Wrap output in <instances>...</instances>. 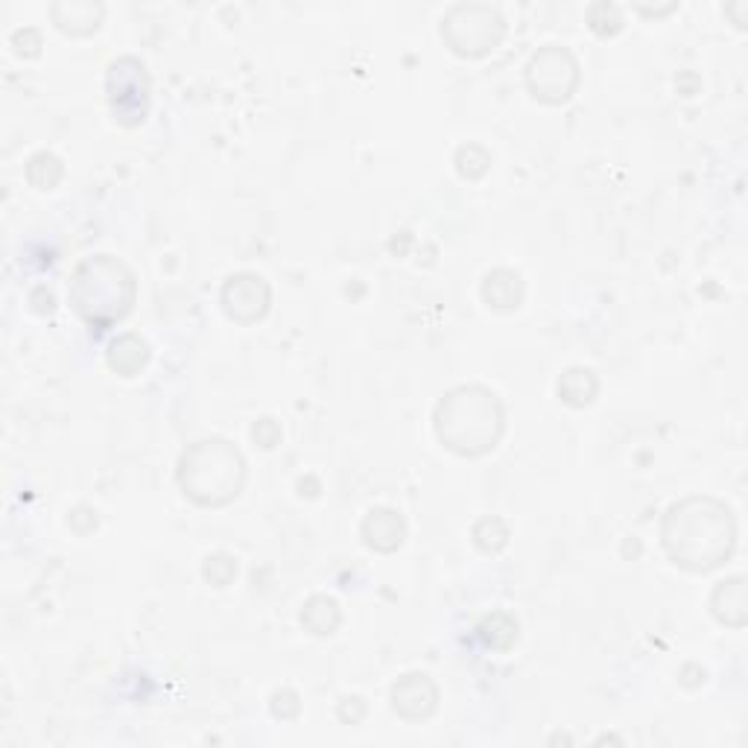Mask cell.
Here are the masks:
<instances>
[{
    "label": "cell",
    "mask_w": 748,
    "mask_h": 748,
    "mask_svg": "<svg viewBox=\"0 0 748 748\" xmlns=\"http://www.w3.org/2000/svg\"><path fill=\"white\" fill-rule=\"evenodd\" d=\"M202 576H206L214 588H229V584L234 582V576H238V561L231 559L229 552H214V556H208L206 565H202Z\"/></svg>",
    "instance_id": "obj_22"
},
{
    "label": "cell",
    "mask_w": 748,
    "mask_h": 748,
    "mask_svg": "<svg viewBox=\"0 0 748 748\" xmlns=\"http://www.w3.org/2000/svg\"><path fill=\"white\" fill-rule=\"evenodd\" d=\"M597 392H600V378L591 369H584V366H570L559 378V398L568 407H576V410L593 403Z\"/></svg>",
    "instance_id": "obj_16"
},
{
    "label": "cell",
    "mask_w": 748,
    "mask_h": 748,
    "mask_svg": "<svg viewBox=\"0 0 748 748\" xmlns=\"http://www.w3.org/2000/svg\"><path fill=\"white\" fill-rule=\"evenodd\" d=\"M506 39V21L488 3H456L442 18V42L462 59H483Z\"/></svg>",
    "instance_id": "obj_5"
},
{
    "label": "cell",
    "mask_w": 748,
    "mask_h": 748,
    "mask_svg": "<svg viewBox=\"0 0 748 748\" xmlns=\"http://www.w3.org/2000/svg\"><path fill=\"white\" fill-rule=\"evenodd\" d=\"M65 176V165L59 161L53 152L42 149V152H35L30 161H27V181L33 185L35 190H53Z\"/></svg>",
    "instance_id": "obj_19"
},
{
    "label": "cell",
    "mask_w": 748,
    "mask_h": 748,
    "mask_svg": "<svg viewBox=\"0 0 748 748\" xmlns=\"http://www.w3.org/2000/svg\"><path fill=\"white\" fill-rule=\"evenodd\" d=\"M222 310L238 325H255L270 313L272 287L257 272H238L222 284Z\"/></svg>",
    "instance_id": "obj_8"
},
{
    "label": "cell",
    "mask_w": 748,
    "mask_h": 748,
    "mask_svg": "<svg viewBox=\"0 0 748 748\" xmlns=\"http://www.w3.org/2000/svg\"><path fill=\"white\" fill-rule=\"evenodd\" d=\"M179 488L202 509H220L238 501L246 485V460L231 442L220 436L188 444L176 468Z\"/></svg>",
    "instance_id": "obj_4"
},
{
    "label": "cell",
    "mask_w": 748,
    "mask_h": 748,
    "mask_svg": "<svg viewBox=\"0 0 748 748\" xmlns=\"http://www.w3.org/2000/svg\"><path fill=\"white\" fill-rule=\"evenodd\" d=\"M392 710L407 723H421L436 714L439 707V687L428 673H407L392 684L389 693Z\"/></svg>",
    "instance_id": "obj_9"
},
{
    "label": "cell",
    "mask_w": 748,
    "mask_h": 748,
    "mask_svg": "<svg viewBox=\"0 0 748 748\" xmlns=\"http://www.w3.org/2000/svg\"><path fill=\"white\" fill-rule=\"evenodd\" d=\"M584 15H588V24H591V30L600 39H609V35H617L623 30V12L614 3H609V0L591 3Z\"/></svg>",
    "instance_id": "obj_21"
},
{
    "label": "cell",
    "mask_w": 748,
    "mask_h": 748,
    "mask_svg": "<svg viewBox=\"0 0 748 748\" xmlns=\"http://www.w3.org/2000/svg\"><path fill=\"white\" fill-rule=\"evenodd\" d=\"M360 535L369 550L389 556V552L401 550V544L407 541V520L396 509H389V506H375L362 518Z\"/></svg>",
    "instance_id": "obj_10"
},
{
    "label": "cell",
    "mask_w": 748,
    "mask_h": 748,
    "mask_svg": "<svg viewBox=\"0 0 748 748\" xmlns=\"http://www.w3.org/2000/svg\"><path fill=\"white\" fill-rule=\"evenodd\" d=\"M748 582L746 576H728L710 593V614L728 629H742L748 623Z\"/></svg>",
    "instance_id": "obj_12"
},
{
    "label": "cell",
    "mask_w": 748,
    "mask_h": 748,
    "mask_svg": "<svg viewBox=\"0 0 748 748\" xmlns=\"http://www.w3.org/2000/svg\"><path fill=\"white\" fill-rule=\"evenodd\" d=\"M480 296L492 310H518L524 305V296H527V284H524V275L515 270H492L480 284Z\"/></svg>",
    "instance_id": "obj_13"
},
{
    "label": "cell",
    "mask_w": 748,
    "mask_h": 748,
    "mask_svg": "<svg viewBox=\"0 0 748 748\" xmlns=\"http://www.w3.org/2000/svg\"><path fill=\"white\" fill-rule=\"evenodd\" d=\"M471 538H474L480 552H485V556H497L501 550H506L512 533L506 520L497 518V515H488V518H480L477 524H474Z\"/></svg>",
    "instance_id": "obj_18"
},
{
    "label": "cell",
    "mask_w": 748,
    "mask_h": 748,
    "mask_svg": "<svg viewBox=\"0 0 748 748\" xmlns=\"http://www.w3.org/2000/svg\"><path fill=\"white\" fill-rule=\"evenodd\" d=\"M527 88L538 103L561 106L579 88V62L561 44H544L535 50L527 65Z\"/></svg>",
    "instance_id": "obj_6"
},
{
    "label": "cell",
    "mask_w": 748,
    "mask_h": 748,
    "mask_svg": "<svg viewBox=\"0 0 748 748\" xmlns=\"http://www.w3.org/2000/svg\"><path fill=\"white\" fill-rule=\"evenodd\" d=\"M453 161H456V173L468 181L483 179V176L488 173V167H492V156H488L480 144H465V147H460Z\"/></svg>",
    "instance_id": "obj_20"
},
{
    "label": "cell",
    "mask_w": 748,
    "mask_h": 748,
    "mask_svg": "<svg viewBox=\"0 0 748 748\" xmlns=\"http://www.w3.org/2000/svg\"><path fill=\"white\" fill-rule=\"evenodd\" d=\"M272 714L278 716V719H296L298 710H302V702H298L296 691H278L272 696L270 702Z\"/></svg>",
    "instance_id": "obj_24"
},
{
    "label": "cell",
    "mask_w": 748,
    "mask_h": 748,
    "mask_svg": "<svg viewBox=\"0 0 748 748\" xmlns=\"http://www.w3.org/2000/svg\"><path fill=\"white\" fill-rule=\"evenodd\" d=\"M103 15H106V7L97 0H59L50 7V18L59 33L74 35V39L97 33Z\"/></svg>",
    "instance_id": "obj_11"
},
{
    "label": "cell",
    "mask_w": 748,
    "mask_h": 748,
    "mask_svg": "<svg viewBox=\"0 0 748 748\" xmlns=\"http://www.w3.org/2000/svg\"><path fill=\"white\" fill-rule=\"evenodd\" d=\"M343 623V611L334 597H310L302 609V625L316 638H330Z\"/></svg>",
    "instance_id": "obj_17"
},
{
    "label": "cell",
    "mask_w": 748,
    "mask_h": 748,
    "mask_svg": "<svg viewBox=\"0 0 748 748\" xmlns=\"http://www.w3.org/2000/svg\"><path fill=\"white\" fill-rule=\"evenodd\" d=\"M108 108L120 126L133 129L149 115V74L144 62L135 56L115 59L106 74Z\"/></svg>",
    "instance_id": "obj_7"
},
{
    "label": "cell",
    "mask_w": 748,
    "mask_h": 748,
    "mask_svg": "<svg viewBox=\"0 0 748 748\" xmlns=\"http://www.w3.org/2000/svg\"><path fill=\"white\" fill-rule=\"evenodd\" d=\"M661 544L673 565L691 573H707L731 559L737 547V520L723 501L693 494L666 509L661 520Z\"/></svg>",
    "instance_id": "obj_1"
},
{
    "label": "cell",
    "mask_w": 748,
    "mask_h": 748,
    "mask_svg": "<svg viewBox=\"0 0 748 748\" xmlns=\"http://www.w3.org/2000/svg\"><path fill=\"white\" fill-rule=\"evenodd\" d=\"M108 369L120 375V378H135L140 371L147 369L149 362V346L138 334H124L117 337L112 346H108Z\"/></svg>",
    "instance_id": "obj_14"
},
{
    "label": "cell",
    "mask_w": 748,
    "mask_h": 748,
    "mask_svg": "<svg viewBox=\"0 0 748 748\" xmlns=\"http://www.w3.org/2000/svg\"><path fill=\"white\" fill-rule=\"evenodd\" d=\"M138 296L133 270L112 255H91L76 264L67 284V302L91 328H112L129 316Z\"/></svg>",
    "instance_id": "obj_3"
},
{
    "label": "cell",
    "mask_w": 748,
    "mask_h": 748,
    "mask_svg": "<svg viewBox=\"0 0 748 748\" xmlns=\"http://www.w3.org/2000/svg\"><path fill=\"white\" fill-rule=\"evenodd\" d=\"M12 48L21 59H33L42 53V33L35 30V27H24V30H18L12 33Z\"/></svg>",
    "instance_id": "obj_23"
},
{
    "label": "cell",
    "mask_w": 748,
    "mask_h": 748,
    "mask_svg": "<svg viewBox=\"0 0 748 748\" xmlns=\"http://www.w3.org/2000/svg\"><path fill=\"white\" fill-rule=\"evenodd\" d=\"M339 719L348 725H357L366 716V702L360 699V696H346V699L339 702Z\"/></svg>",
    "instance_id": "obj_26"
},
{
    "label": "cell",
    "mask_w": 748,
    "mask_h": 748,
    "mask_svg": "<svg viewBox=\"0 0 748 748\" xmlns=\"http://www.w3.org/2000/svg\"><path fill=\"white\" fill-rule=\"evenodd\" d=\"M439 442L465 460H477L497 447L506 430V410L497 392L465 383L444 392L433 412Z\"/></svg>",
    "instance_id": "obj_2"
},
{
    "label": "cell",
    "mask_w": 748,
    "mask_h": 748,
    "mask_svg": "<svg viewBox=\"0 0 748 748\" xmlns=\"http://www.w3.org/2000/svg\"><path fill=\"white\" fill-rule=\"evenodd\" d=\"M252 439H255V442L261 444V447L272 451V447H275V444L281 442L278 421L270 419V415H266V419H257L255 424H252Z\"/></svg>",
    "instance_id": "obj_25"
},
{
    "label": "cell",
    "mask_w": 748,
    "mask_h": 748,
    "mask_svg": "<svg viewBox=\"0 0 748 748\" xmlns=\"http://www.w3.org/2000/svg\"><path fill=\"white\" fill-rule=\"evenodd\" d=\"M477 638L483 641V646L494 652H509L515 650V643L520 638L518 620L506 611H492L485 614L477 623Z\"/></svg>",
    "instance_id": "obj_15"
}]
</instances>
